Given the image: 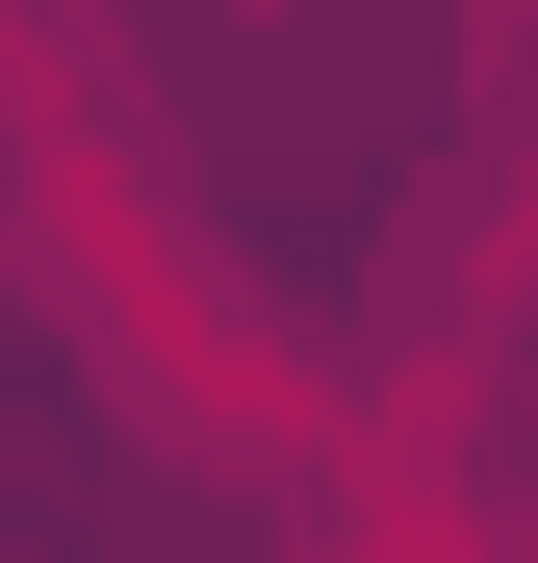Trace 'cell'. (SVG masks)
<instances>
[{
  "label": "cell",
  "mask_w": 538,
  "mask_h": 563,
  "mask_svg": "<svg viewBox=\"0 0 538 563\" xmlns=\"http://www.w3.org/2000/svg\"><path fill=\"white\" fill-rule=\"evenodd\" d=\"M513 179H538V0H513Z\"/></svg>",
  "instance_id": "1"
}]
</instances>
